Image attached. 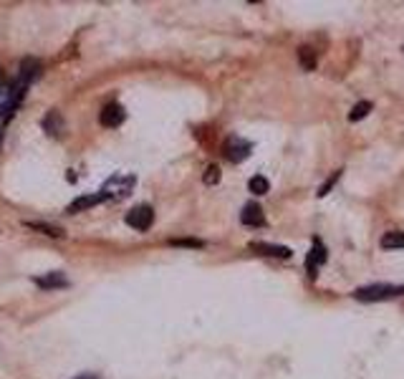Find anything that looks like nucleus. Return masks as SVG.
Listing matches in <instances>:
<instances>
[{
  "label": "nucleus",
  "mask_w": 404,
  "mask_h": 379,
  "mask_svg": "<svg viewBox=\"0 0 404 379\" xmlns=\"http://www.w3.org/2000/svg\"><path fill=\"white\" fill-rule=\"evenodd\" d=\"M26 92H28V84H26L23 78H15L13 84L8 86L6 99H3V104H0V121H3V124H8V121L13 119V114L18 112V106H21Z\"/></svg>",
  "instance_id": "f257e3e1"
},
{
  "label": "nucleus",
  "mask_w": 404,
  "mask_h": 379,
  "mask_svg": "<svg viewBox=\"0 0 404 379\" xmlns=\"http://www.w3.org/2000/svg\"><path fill=\"white\" fill-rule=\"evenodd\" d=\"M404 286H389V283H374V286H362L354 291V298L359 301H384L392 296H402Z\"/></svg>",
  "instance_id": "f03ea898"
},
{
  "label": "nucleus",
  "mask_w": 404,
  "mask_h": 379,
  "mask_svg": "<svg viewBox=\"0 0 404 379\" xmlns=\"http://www.w3.org/2000/svg\"><path fill=\"white\" fill-rule=\"evenodd\" d=\"M251 152H253V144L248 140H243V137H228L225 140V144H223V155L228 157L230 162H235V165H240L243 160H248L251 157Z\"/></svg>",
  "instance_id": "7ed1b4c3"
},
{
  "label": "nucleus",
  "mask_w": 404,
  "mask_h": 379,
  "mask_svg": "<svg viewBox=\"0 0 404 379\" xmlns=\"http://www.w3.org/2000/svg\"><path fill=\"white\" fill-rule=\"evenodd\" d=\"M124 220H126V225H129V228L144 233V230H149V228H152V223H154V210L149 208V205H137V208H132V210L126 212Z\"/></svg>",
  "instance_id": "20e7f679"
},
{
  "label": "nucleus",
  "mask_w": 404,
  "mask_h": 379,
  "mask_svg": "<svg viewBox=\"0 0 404 379\" xmlns=\"http://www.w3.org/2000/svg\"><path fill=\"white\" fill-rule=\"evenodd\" d=\"M126 119V112H124V106L117 104V101H112V104H106L104 109H101V117H99V121L104 126H119L121 121Z\"/></svg>",
  "instance_id": "39448f33"
},
{
  "label": "nucleus",
  "mask_w": 404,
  "mask_h": 379,
  "mask_svg": "<svg viewBox=\"0 0 404 379\" xmlns=\"http://www.w3.org/2000/svg\"><path fill=\"white\" fill-rule=\"evenodd\" d=\"M104 200H109L106 192H96V195H81V197H76L69 208H66V212H69V215H76V212H84V210H89V208H94V205L104 203Z\"/></svg>",
  "instance_id": "423d86ee"
},
{
  "label": "nucleus",
  "mask_w": 404,
  "mask_h": 379,
  "mask_svg": "<svg viewBox=\"0 0 404 379\" xmlns=\"http://www.w3.org/2000/svg\"><path fill=\"white\" fill-rule=\"evenodd\" d=\"M323 263H326V248L321 246L319 240H314V246H311V251H308V258H306L308 276H311V278H316V271H319Z\"/></svg>",
  "instance_id": "0eeeda50"
},
{
  "label": "nucleus",
  "mask_w": 404,
  "mask_h": 379,
  "mask_svg": "<svg viewBox=\"0 0 404 379\" xmlns=\"http://www.w3.org/2000/svg\"><path fill=\"white\" fill-rule=\"evenodd\" d=\"M240 223L248 225V228H263L265 225V215H263V208L255 203H248L240 212Z\"/></svg>",
  "instance_id": "6e6552de"
},
{
  "label": "nucleus",
  "mask_w": 404,
  "mask_h": 379,
  "mask_svg": "<svg viewBox=\"0 0 404 379\" xmlns=\"http://www.w3.org/2000/svg\"><path fill=\"white\" fill-rule=\"evenodd\" d=\"M132 187H134V177H114L112 183L104 185L101 192H106V197H126Z\"/></svg>",
  "instance_id": "1a4fd4ad"
},
{
  "label": "nucleus",
  "mask_w": 404,
  "mask_h": 379,
  "mask_svg": "<svg viewBox=\"0 0 404 379\" xmlns=\"http://www.w3.org/2000/svg\"><path fill=\"white\" fill-rule=\"evenodd\" d=\"M33 283L38 288H46V291H51V288H66L69 286V278L63 273H58V271H53V273H46V276H38V278H33Z\"/></svg>",
  "instance_id": "9d476101"
},
{
  "label": "nucleus",
  "mask_w": 404,
  "mask_h": 379,
  "mask_svg": "<svg viewBox=\"0 0 404 379\" xmlns=\"http://www.w3.org/2000/svg\"><path fill=\"white\" fill-rule=\"evenodd\" d=\"M251 251L260 255H273V258H291V248L286 246H271V243H251Z\"/></svg>",
  "instance_id": "9b49d317"
},
{
  "label": "nucleus",
  "mask_w": 404,
  "mask_h": 379,
  "mask_svg": "<svg viewBox=\"0 0 404 379\" xmlns=\"http://www.w3.org/2000/svg\"><path fill=\"white\" fill-rule=\"evenodd\" d=\"M43 129L51 134V137H58V134L63 132V119H61V114L56 112V109H51L46 117H43Z\"/></svg>",
  "instance_id": "f8f14e48"
},
{
  "label": "nucleus",
  "mask_w": 404,
  "mask_h": 379,
  "mask_svg": "<svg viewBox=\"0 0 404 379\" xmlns=\"http://www.w3.org/2000/svg\"><path fill=\"white\" fill-rule=\"evenodd\" d=\"M38 74H41V63L35 61V58H26V61L21 63V76L26 84H31V81H35L38 78Z\"/></svg>",
  "instance_id": "ddd939ff"
},
{
  "label": "nucleus",
  "mask_w": 404,
  "mask_h": 379,
  "mask_svg": "<svg viewBox=\"0 0 404 379\" xmlns=\"http://www.w3.org/2000/svg\"><path fill=\"white\" fill-rule=\"evenodd\" d=\"M298 63L303 71H314L316 69V51L308 49V46H303V49H298Z\"/></svg>",
  "instance_id": "4468645a"
},
{
  "label": "nucleus",
  "mask_w": 404,
  "mask_h": 379,
  "mask_svg": "<svg viewBox=\"0 0 404 379\" xmlns=\"http://www.w3.org/2000/svg\"><path fill=\"white\" fill-rule=\"evenodd\" d=\"M31 228V230H38L43 233V235H51V238H63L66 233L58 228V225H49V223H26Z\"/></svg>",
  "instance_id": "2eb2a0df"
},
{
  "label": "nucleus",
  "mask_w": 404,
  "mask_h": 379,
  "mask_svg": "<svg viewBox=\"0 0 404 379\" xmlns=\"http://www.w3.org/2000/svg\"><path fill=\"white\" fill-rule=\"evenodd\" d=\"M382 248H387V251L404 248V233H384L382 235Z\"/></svg>",
  "instance_id": "dca6fc26"
},
{
  "label": "nucleus",
  "mask_w": 404,
  "mask_h": 379,
  "mask_svg": "<svg viewBox=\"0 0 404 379\" xmlns=\"http://www.w3.org/2000/svg\"><path fill=\"white\" fill-rule=\"evenodd\" d=\"M371 112V101H359V104L348 112V121H359V119H364L367 114Z\"/></svg>",
  "instance_id": "f3484780"
},
{
  "label": "nucleus",
  "mask_w": 404,
  "mask_h": 379,
  "mask_svg": "<svg viewBox=\"0 0 404 379\" xmlns=\"http://www.w3.org/2000/svg\"><path fill=\"white\" fill-rule=\"evenodd\" d=\"M248 187H251V192H255V195H265V192L271 190V183H268L265 177L255 175V177H251V183H248Z\"/></svg>",
  "instance_id": "a211bd4d"
},
{
  "label": "nucleus",
  "mask_w": 404,
  "mask_h": 379,
  "mask_svg": "<svg viewBox=\"0 0 404 379\" xmlns=\"http://www.w3.org/2000/svg\"><path fill=\"white\" fill-rule=\"evenodd\" d=\"M202 183L205 185H217L220 183V167H217V165H210V167L205 169V175H202Z\"/></svg>",
  "instance_id": "6ab92c4d"
},
{
  "label": "nucleus",
  "mask_w": 404,
  "mask_h": 379,
  "mask_svg": "<svg viewBox=\"0 0 404 379\" xmlns=\"http://www.w3.org/2000/svg\"><path fill=\"white\" fill-rule=\"evenodd\" d=\"M339 177H342V172H334V175L328 177V183H326V185H323V187L319 190V197H323V195H326L328 190H331V187H334L336 183H339Z\"/></svg>",
  "instance_id": "aec40b11"
},
{
  "label": "nucleus",
  "mask_w": 404,
  "mask_h": 379,
  "mask_svg": "<svg viewBox=\"0 0 404 379\" xmlns=\"http://www.w3.org/2000/svg\"><path fill=\"white\" fill-rule=\"evenodd\" d=\"M172 246H187V248H202V240H192V238H185V240H169Z\"/></svg>",
  "instance_id": "412c9836"
},
{
  "label": "nucleus",
  "mask_w": 404,
  "mask_h": 379,
  "mask_svg": "<svg viewBox=\"0 0 404 379\" xmlns=\"http://www.w3.org/2000/svg\"><path fill=\"white\" fill-rule=\"evenodd\" d=\"M6 92H8V86L3 84V74H0V96H3V94H6Z\"/></svg>",
  "instance_id": "4be33fe9"
},
{
  "label": "nucleus",
  "mask_w": 404,
  "mask_h": 379,
  "mask_svg": "<svg viewBox=\"0 0 404 379\" xmlns=\"http://www.w3.org/2000/svg\"><path fill=\"white\" fill-rule=\"evenodd\" d=\"M76 379H99L96 374H81V377H76Z\"/></svg>",
  "instance_id": "5701e85b"
},
{
  "label": "nucleus",
  "mask_w": 404,
  "mask_h": 379,
  "mask_svg": "<svg viewBox=\"0 0 404 379\" xmlns=\"http://www.w3.org/2000/svg\"><path fill=\"white\" fill-rule=\"evenodd\" d=\"M0 140H3V126H0Z\"/></svg>",
  "instance_id": "b1692460"
}]
</instances>
